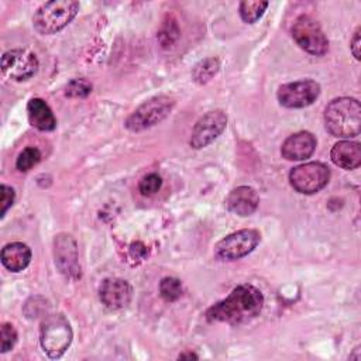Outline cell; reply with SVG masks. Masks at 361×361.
I'll list each match as a JSON object with an SVG mask.
<instances>
[{"instance_id": "6da1fadb", "label": "cell", "mask_w": 361, "mask_h": 361, "mask_svg": "<svg viewBox=\"0 0 361 361\" xmlns=\"http://www.w3.org/2000/svg\"><path fill=\"white\" fill-rule=\"evenodd\" d=\"M264 306V295L252 285H238L230 295L206 310L209 322L240 324L257 317Z\"/></svg>"}, {"instance_id": "7a4b0ae2", "label": "cell", "mask_w": 361, "mask_h": 361, "mask_svg": "<svg viewBox=\"0 0 361 361\" xmlns=\"http://www.w3.org/2000/svg\"><path fill=\"white\" fill-rule=\"evenodd\" d=\"M326 130L338 138H351L361 131V106L354 97H337L324 109Z\"/></svg>"}, {"instance_id": "3957f363", "label": "cell", "mask_w": 361, "mask_h": 361, "mask_svg": "<svg viewBox=\"0 0 361 361\" xmlns=\"http://www.w3.org/2000/svg\"><path fill=\"white\" fill-rule=\"evenodd\" d=\"M79 3L73 0H52L37 8L32 17L34 28L42 35L63 30L78 14Z\"/></svg>"}, {"instance_id": "277c9868", "label": "cell", "mask_w": 361, "mask_h": 361, "mask_svg": "<svg viewBox=\"0 0 361 361\" xmlns=\"http://www.w3.org/2000/svg\"><path fill=\"white\" fill-rule=\"evenodd\" d=\"M72 329L68 319L61 314L47 316L39 329V343L44 353L49 358H59L68 350L72 343Z\"/></svg>"}, {"instance_id": "5b68a950", "label": "cell", "mask_w": 361, "mask_h": 361, "mask_svg": "<svg viewBox=\"0 0 361 361\" xmlns=\"http://www.w3.org/2000/svg\"><path fill=\"white\" fill-rule=\"evenodd\" d=\"M175 102L168 96H155L142 104H140L126 120V127L130 131L138 133L142 130H147L149 127H154L155 124L165 120Z\"/></svg>"}, {"instance_id": "8992f818", "label": "cell", "mask_w": 361, "mask_h": 361, "mask_svg": "<svg viewBox=\"0 0 361 361\" xmlns=\"http://www.w3.org/2000/svg\"><path fill=\"white\" fill-rule=\"evenodd\" d=\"M290 32L295 42L310 55H324L329 49V41L320 24L307 14H302L295 20Z\"/></svg>"}, {"instance_id": "52a82bcc", "label": "cell", "mask_w": 361, "mask_h": 361, "mask_svg": "<svg viewBox=\"0 0 361 361\" xmlns=\"http://www.w3.org/2000/svg\"><path fill=\"white\" fill-rule=\"evenodd\" d=\"M261 240L259 231L243 228L221 238L214 247V255L220 261H235L255 250Z\"/></svg>"}, {"instance_id": "ba28073f", "label": "cell", "mask_w": 361, "mask_h": 361, "mask_svg": "<svg viewBox=\"0 0 361 361\" xmlns=\"http://www.w3.org/2000/svg\"><path fill=\"white\" fill-rule=\"evenodd\" d=\"M330 179V169L323 162H306L292 168L289 172L290 186L303 195L322 190Z\"/></svg>"}, {"instance_id": "9c48e42d", "label": "cell", "mask_w": 361, "mask_h": 361, "mask_svg": "<svg viewBox=\"0 0 361 361\" xmlns=\"http://www.w3.org/2000/svg\"><path fill=\"white\" fill-rule=\"evenodd\" d=\"M320 94V85L312 79L296 80L279 86L278 102L288 109H302L310 106Z\"/></svg>"}, {"instance_id": "30bf717a", "label": "cell", "mask_w": 361, "mask_h": 361, "mask_svg": "<svg viewBox=\"0 0 361 361\" xmlns=\"http://www.w3.org/2000/svg\"><path fill=\"white\" fill-rule=\"evenodd\" d=\"M1 71L3 75L11 80H28L38 71V59L28 49H10L1 56Z\"/></svg>"}, {"instance_id": "8fae6325", "label": "cell", "mask_w": 361, "mask_h": 361, "mask_svg": "<svg viewBox=\"0 0 361 361\" xmlns=\"http://www.w3.org/2000/svg\"><path fill=\"white\" fill-rule=\"evenodd\" d=\"M227 114L223 110H212L203 114L193 126L190 135V147L202 149L212 144L226 128Z\"/></svg>"}, {"instance_id": "7c38bea8", "label": "cell", "mask_w": 361, "mask_h": 361, "mask_svg": "<svg viewBox=\"0 0 361 361\" xmlns=\"http://www.w3.org/2000/svg\"><path fill=\"white\" fill-rule=\"evenodd\" d=\"M54 258L55 265L62 275L69 279H78L80 276L78 244L71 234L61 233L54 240Z\"/></svg>"}, {"instance_id": "4fadbf2b", "label": "cell", "mask_w": 361, "mask_h": 361, "mask_svg": "<svg viewBox=\"0 0 361 361\" xmlns=\"http://www.w3.org/2000/svg\"><path fill=\"white\" fill-rule=\"evenodd\" d=\"M133 298V286L121 278H106L99 286V299L110 310L126 307Z\"/></svg>"}, {"instance_id": "5bb4252c", "label": "cell", "mask_w": 361, "mask_h": 361, "mask_svg": "<svg viewBox=\"0 0 361 361\" xmlns=\"http://www.w3.org/2000/svg\"><path fill=\"white\" fill-rule=\"evenodd\" d=\"M316 138L312 133L299 131L283 141L281 154L288 161H303L312 157L316 149Z\"/></svg>"}, {"instance_id": "9a60e30c", "label": "cell", "mask_w": 361, "mask_h": 361, "mask_svg": "<svg viewBox=\"0 0 361 361\" xmlns=\"http://www.w3.org/2000/svg\"><path fill=\"white\" fill-rule=\"evenodd\" d=\"M259 203L258 193L255 189L250 186H238L234 188L228 196L226 197L227 209L238 216H250L252 214Z\"/></svg>"}, {"instance_id": "2e32d148", "label": "cell", "mask_w": 361, "mask_h": 361, "mask_svg": "<svg viewBox=\"0 0 361 361\" xmlns=\"http://www.w3.org/2000/svg\"><path fill=\"white\" fill-rule=\"evenodd\" d=\"M334 165L343 169H355L361 165V145L357 141H338L330 151Z\"/></svg>"}, {"instance_id": "e0dca14e", "label": "cell", "mask_w": 361, "mask_h": 361, "mask_svg": "<svg viewBox=\"0 0 361 361\" xmlns=\"http://www.w3.org/2000/svg\"><path fill=\"white\" fill-rule=\"evenodd\" d=\"M1 264L11 272L25 269L31 261V250L24 243H8L1 250Z\"/></svg>"}, {"instance_id": "ac0fdd59", "label": "cell", "mask_w": 361, "mask_h": 361, "mask_svg": "<svg viewBox=\"0 0 361 361\" xmlns=\"http://www.w3.org/2000/svg\"><path fill=\"white\" fill-rule=\"evenodd\" d=\"M28 120L39 131H52L56 127V118L51 107L39 97H34L27 104Z\"/></svg>"}, {"instance_id": "d6986e66", "label": "cell", "mask_w": 361, "mask_h": 361, "mask_svg": "<svg viewBox=\"0 0 361 361\" xmlns=\"http://www.w3.org/2000/svg\"><path fill=\"white\" fill-rule=\"evenodd\" d=\"M220 69V61L217 58H206L195 65L192 71V78L196 83H207Z\"/></svg>"}, {"instance_id": "ffe728a7", "label": "cell", "mask_w": 361, "mask_h": 361, "mask_svg": "<svg viewBox=\"0 0 361 361\" xmlns=\"http://www.w3.org/2000/svg\"><path fill=\"white\" fill-rule=\"evenodd\" d=\"M268 7V1H251L244 0L240 3V17L243 21L252 24L259 20Z\"/></svg>"}, {"instance_id": "44dd1931", "label": "cell", "mask_w": 361, "mask_h": 361, "mask_svg": "<svg viewBox=\"0 0 361 361\" xmlns=\"http://www.w3.org/2000/svg\"><path fill=\"white\" fill-rule=\"evenodd\" d=\"M183 288L178 278L165 276L159 282V295L166 302H175L182 296Z\"/></svg>"}, {"instance_id": "7402d4cb", "label": "cell", "mask_w": 361, "mask_h": 361, "mask_svg": "<svg viewBox=\"0 0 361 361\" xmlns=\"http://www.w3.org/2000/svg\"><path fill=\"white\" fill-rule=\"evenodd\" d=\"M39 161H41V151L37 147H27L18 154L16 161V168L21 172H27L32 166H35Z\"/></svg>"}, {"instance_id": "603a6c76", "label": "cell", "mask_w": 361, "mask_h": 361, "mask_svg": "<svg viewBox=\"0 0 361 361\" xmlns=\"http://www.w3.org/2000/svg\"><path fill=\"white\" fill-rule=\"evenodd\" d=\"M178 38H179L178 24L175 20L168 18L166 21H164V24L158 32V41L161 42V45L164 48H169L176 42Z\"/></svg>"}, {"instance_id": "cb8c5ba5", "label": "cell", "mask_w": 361, "mask_h": 361, "mask_svg": "<svg viewBox=\"0 0 361 361\" xmlns=\"http://www.w3.org/2000/svg\"><path fill=\"white\" fill-rule=\"evenodd\" d=\"M92 92V83L87 82L86 79H72L66 87H65V96L68 97H75V99H82L89 96Z\"/></svg>"}, {"instance_id": "d4e9b609", "label": "cell", "mask_w": 361, "mask_h": 361, "mask_svg": "<svg viewBox=\"0 0 361 361\" xmlns=\"http://www.w3.org/2000/svg\"><path fill=\"white\" fill-rule=\"evenodd\" d=\"M161 186H162L161 176L158 173H148L140 180L138 190L142 196H152L161 189Z\"/></svg>"}, {"instance_id": "484cf974", "label": "cell", "mask_w": 361, "mask_h": 361, "mask_svg": "<svg viewBox=\"0 0 361 361\" xmlns=\"http://www.w3.org/2000/svg\"><path fill=\"white\" fill-rule=\"evenodd\" d=\"M17 343V331L13 324L3 323L1 324V340H0V351L7 353L10 351Z\"/></svg>"}, {"instance_id": "4316f807", "label": "cell", "mask_w": 361, "mask_h": 361, "mask_svg": "<svg viewBox=\"0 0 361 361\" xmlns=\"http://www.w3.org/2000/svg\"><path fill=\"white\" fill-rule=\"evenodd\" d=\"M14 197H16V192H14V189L11 186H7V185H1L0 186V204H1L0 216L1 217H4L7 210L13 206Z\"/></svg>"}, {"instance_id": "83f0119b", "label": "cell", "mask_w": 361, "mask_h": 361, "mask_svg": "<svg viewBox=\"0 0 361 361\" xmlns=\"http://www.w3.org/2000/svg\"><path fill=\"white\" fill-rule=\"evenodd\" d=\"M148 251L147 247L141 241H135L130 245V255L135 259H144L147 257Z\"/></svg>"}, {"instance_id": "f1b7e54d", "label": "cell", "mask_w": 361, "mask_h": 361, "mask_svg": "<svg viewBox=\"0 0 361 361\" xmlns=\"http://www.w3.org/2000/svg\"><path fill=\"white\" fill-rule=\"evenodd\" d=\"M360 31H361V28L357 27V30L354 31V35H353V38H351V45H350L353 55H354L355 59H358V61H360V58H361V52H360Z\"/></svg>"}, {"instance_id": "f546056e", "label": "cell", "mask_w": 361, "mask_h": 361, "mask_svg": "<svg viewBox=\"0 0 361 361\" xmlns=\"http://www.w3.org/2000/svg\"><path fill=\"white\" fill-rule=\"evenodd\" d=\"M183 358H199V357L195 353H185L179 355V360H183Z\"/></svg>"}]
</instances>
